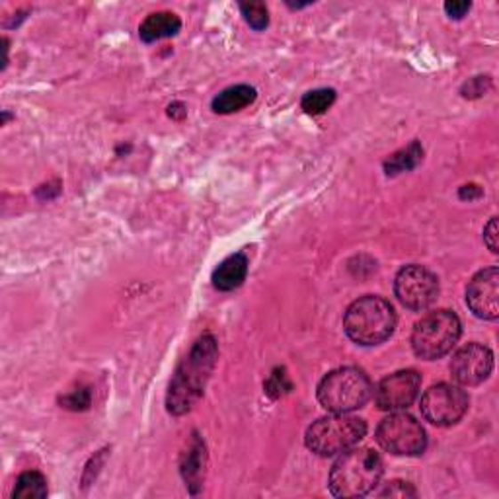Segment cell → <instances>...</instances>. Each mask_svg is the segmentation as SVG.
<instances>
[{"label": "cell", "instance_id": "obj_1", "mask_svg": "<svg viewBox=\"0 0 499 499\" xmlns=\"http://www.w3.org/2000/svg\"><path fill=\"white\" fill-rule=\"evenodd\" d=\"M219 358V345L213 335L205 334L193 343L191 351L178 365L172 376L166 396V408L172 415L188 414L196 406L211 379Z\"/></svg>", "mask_w": 499, "mask_h": 499}, {"label": "cell", "instance_id": "obj_2", "mask_svg": "<svg viewBox=\"0 0 499 499\" xmlns=\"http://www.w3.org/2000/svg\"><path fill=\"white\" fill-rule=\"evenodd\" d=\"M382 461L373 449H348L330 471V492L335 497H363L379 486Z\"/></svg>", "mask_w": 499, "mask_h": 499}, {"label": "cell", "instance_id": "obj_3", "mask_svg": "<svg viewBox=\"0 0 499 499\" xmlns=\"http://www.w3.org/2000/svg\"><path fill=\"white\" fill-rule=\"evenodd\" d=\"M396 312L389 301L376 294H366L350 304L343 317V330L348 338L359 345H379L392 335Z\"/></svg>", "mask_w": 499, "mask_h": 499}, {"label": "cell", "instance_id": "obj_4", "mask_svg": "<svg viewBox=\"0 0 499 499\" xmlns=\"http://www.w3.org/2000/svg\"><path fill=\"white\" fill-rule=\"evenodd\" d=\"M373 382L361 369L342 366L330 371L318 384V402L332 414H350L371 400Z\"/></svg>", "mask_w": 499, "mask_h": 499}, {"label": "cell", "instance_id": "obj_5", "mask_svg": "<svg viewBox=\"0 0 499 499\" xmlns=\"http://www.w3.org/2000/svg\"><path fill=\"white\" fill-rule=\"evenodd\" d=\"M365 435L366 423L361 417L350 414H334L314 422L307 430V435H304V443H307L314 455L334 456L351 449Z\"/></svg>", "mask_w": 499, "mask_h": 499}, {"label": "cell", "instance_id": "obj_6", "mask_svg": "<svg viewBox=\"0 0 499 499\" xmlns=\"http://www.w3.org/2000/svg\"><path fill=\"white\" fill-rule=\"evenodd\" d=\"M463 334L461 320L451 310H435L414 326L412 350L420 359L435 361L449 353Z\"/></svg>", "mask_w": 499, "mask_h": 499}, {"label": "cell", "instance_id": "obj_7", "mask_svg": "<svg viewBox=\"0 0 499 499\" xmlns=\"http://www.w3.org/2000/svg\"><path fill=\"white\" fill-rule=\"evenodd\" d=\"M376 441L386 453L396 456H417L425 451L427 435L414 415L390 414L376 427Z\"/></svg>", "mask_w": 499, "mask_h": 499}, {"label": "cell", "instance_id": "obj_8", "mask_svg": "<svg viewBox=\"0 0 499 499\" xmlns=\"http://www.w3.org/2000/svg\"><path fill=\"white\" fill-rule=\"evenodd\" d=\"M394 293L406 309L414 312L427 310L439 297V279L423 268L412 263L398 271L394 279Z\"/></svg>", "mask_w": 499, "mask_h": 499}, {"label": "cell", "instance_id": "obj_9", "mask_svg": "<svg viewBox=\"0 0 499 499\" xmlns=\"http://www.w3.org/2000/svg\"><path fill=\"white\" fill-rule=\"evenodd\" d=\"M471 398L468 394L455 384H433L430 390L422 396L420 408L423 417L433 425L449 427L458 423L468 412Z\"/></svg>", "mask_w": 499, "mask_h": 499}, {"label": "cell", "instance_id": "obj_10", "mask_svg": "<svg viewBox=\"0 0 499 499\" xmlns=\"http://www.w3.org/2000/svg\"><path fill=\"white\" fill-rule=\"evenodd\" d=\"M420 386L422 374L414 369L392 373L376 384V389L373 390L374 404L382 412L406 410L415 402L417 394H420Z\"/></svg>", "mask_w": 499, "mask_h": 499}, {"label": "cell", "instance_id": "obj_11", "mask_svg": "<svg viewBox=\"0 0 499 499\" xmlns=\"http://www.w3.org/2000/svg\"><path fill=\"white\" fill-rule=\"evenodd\" d=\"M494 369V353L482 343H468L453 355L451 374L463 386L482 384Z\"/></svg>", "mask_w": 499, "mask_h": 499}, {"label": "cell", "instance_id": "obj_12", "mask_svg": "<svg viewBox=\"0 0 499 499\" xmlns=\"http://www.w3.org/2000/svg\"><path fill=\"white\" fill-rule=\"evenodd\" d=\"M466 304L474 317L495 320L499 317V270L487 268L478 271L466 287Z\"/></svg>", "mask_w": 499, "mask_h": 499}, {"label": "cell", "instance_id": "obj_13", "mask_svg": "<svg viewBox=\"0 0 499 499\" xmlns=\"http://www.w3.org/2000/svg\"><path fill=\"white\" fill-rule=\"evenodd\" d=\"M207 466V451L197 435H193L191 443L188 445V451L181 455V476L186 480L191 494H197V487H201L203 478H205Z\"/></svg>", "mask_w": 499, "mask_h": 499}, {"label": "cell", "instance_id": "obj_14", "mask_svg": "<svg viewBox=\"0 0 499 499\" xmlns=\"http://www.w3.org/2000/svg\"><path fill=\"white\" fill-rule=\"evenodd\" d=\"M181 20L174 12H155L145 18L139 26V37L145 44H155L158 39L172 37L180 32Z\"/></svg>", "mask_w": 499, "mask_h": 499}, {"label": "cell", "instance_id": "obj_15", "mask_svg": "<svg viewBox=\"0 0 499 499\" xmlns=\"http://www.w3.org/2000/svg\"><path fill=\"white\" fill-rule=\"evenodd\" d=\"M248 273V260L244 254H232L221 266L213 271V285L219 291H232L240 287L246 279Z\"/></svg>", "mask_w": 499, "mask_h": 499}, {"label": "cell", "instance_id": "obj_16", "mask_svg": "<svg viewBox=\"0 0 499 499\" xmlns=\"http://www.w3.org/2000/svg\"><path fill=\"white\" fill-rule=\"evenodd\" d=\"M256 88H252L248 85H237L230 86L227 90H222L221 94L213 100V111L221 116L234 114V111H240L244 108L252 106L256 101Z\"/></svg>", "mask_w": 499, "mask_h": 499}, {"label": "cell", "instance_id": "obj_17", "mask_svg": "<svg viewBox=\"0 0 499 499\" xmlns=\"http://www.w3.org/2000/svg\"><path fill=\"white\" fill-rule=\"evenodd\" d=\"M422 158H423V149L420 147V142L414 141L410 147L394 152V155L384 162L386 176H396V174H402V172H410L420 165Z\"/></svg>", "mask_w": 499, "mask_h": 499}, {"label": "cell", "instance_id": "obj_18", "mask_svg": "<svg viewBox=\"0 0 499 499\" xmlns=\"http://www.w3.org/2000/svg\"><path fill=\"white\" fill-rule=\"evenodd\" d=\"M14 499H44L47 497V480L39 472H24L16 480L12 492Z\"/></svg>", "mask_w": 499, "mask_h": 499}, {"label": "cell", "instance_id": "obj_19", "mask_svg": "<svg viewBox=\"0 0 499 499\" xmlns=\"http://www.w3.org/2000/svg\"><path fill=\"white\" fill-rule=\"evenodd\" d=\"M335 101V90L332 88H317L310 90L301 100V108L304 109V114L309 116H322L332 108Z\"/></svg>", "mask_w": 499, "mask_h": 499}, {"label": "cell", "instance_id": "obj_20", "mask_svg": "<svg viewBox=\"0 0 499 499\" xmlns=\"http://www.w3.org/2000/svg\"><path fill=\"white\" fill-rule=\"evenodd\" d=\"M242 10V16L246 22L254 28V29H266L270 24V12H268V6L263 3H244L240 4Z\"/></svg>", "mask_w": 499, "mask_h": 499}, {"label": "cell", "instance_id": "obj_21", "mask_svg": "<svg viewBox=\"0 0 499 499\" xmlns=\"http://www.w3.org/2000/svg\"><path fill=\"white\" fill-rule=\"evenodd\" d=\"M492 88V80L490 76H474L468 80V83H464V86L461 88V94L464 98H482L486 96V92Z\"/></svg>", "mask_w": 499, "mask_h": 499}, {"label": "cell", "instance_id": "obj_22", "mask_svg": "<svg viewBox=\"0 0 499 499\" xmlns=\"http://www.w3.org/2000/svg\"><path fill=\"white\" fill-rule=\"evenodd\" d=\"M289 390H291V382L287 379V374H285V371H281V369L273 371L270 381L266 382V392L270 396H273V398H279L283 392H289Z\"/></svg>", "mask_w": 499, "mask_h": 499}, {"label": "cell", "instance_id": "obj_23", "mask_svg": "<svg viewBox=\"0 0 499 499\" xmlns=\"http://www.w3.org/2000/svg\"><path fill=\"white\" fill-rule=\"evenodd\" d=\"M60 404H63L68 410H86L90 406V390L88 389L73 390L60 398Z\"/></svg>", "mask_w": 499, "mask_h": 499}, {"label": "cell", "instance_id": "obj_24", "mask_svg": "<svg viewBox=\"0 0 499 499\" xmlns=\"http://www.w3.org/2000/svg\"><path fill=\"white\" fill-rule=\"evenodd\" d=\"M381 497H415L417 492L408 482H400V480H394L386 484L384 490L379 494Z\"/></svg>", "mask_w": 499, "mask_h": 499}, {"label": "cell", "instance_id": "obj_25", "mask_svg": "<svg viewBox=\"0 0 499 499\" xmlns=\"http://www.w3.org/2000/svg\"><path fill=\"white\" fill-rule=\"evenodd\" d=\"M471 8H472V4L466 3V0H453V3H445V12L455 20L464 18Z\"/></svg>", "mask_w": 499, "mask_h": 499}, {"label": "cell", "instance_id": "obj_26", "mask_svg": "<svg viewBox=\"0 0 499 499\" xmlns=\"http://www.w3.org/2000/svg\"><path fill=\"white\" fill-rule=\"evenodd\" d=\"M484 242L487 248H490L494 254H497V219L495 217L487 222V227L484 229Z\"/></svg>", "mask_w": 499, "mask_h": 499}, {"label": "cell", "instance_id": "obj_27", "mask_svg": "<svg viewBox=\"0 0 499 499\" xmlns=\"http://www.w3.org/2000/svg\"><path fill=\"white\" fill-rule=\"evenodd\" d=\"M458 196H461V199L472 201V199L482 197V189L478 188L476 183H468V186H463V188H461V191H458Z\"/></svg>", "mask_w": 499, "mask_h": 499}, {"label": "cell", "instance_id": "obj_28", "mask_svg": "<svg viewBox=\"0 0 499 499\" xmlns=\"http://www.w3.org/2000/svg\"><path fill=\"white\" fill-rule=\"evenodd\" d=\"M168 114H170V117L180 119V116H181V117H186L188 109H186V106L180 104V101H176V104H172V106L168 108Z\"/></svg>", "mask_w": 499, "mask_h": 499}]
</instances>
